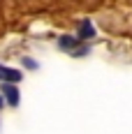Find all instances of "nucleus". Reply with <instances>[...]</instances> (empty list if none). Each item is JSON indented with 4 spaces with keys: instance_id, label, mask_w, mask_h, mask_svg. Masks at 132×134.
<instances>
[{
    "instance_id": "obj_1",
    "label": "nucleus",
    "mask_w": 132,
    "mask_h": 134,
    "mask_svg": "<svg viewBox=\"0 0 132 134\" xmlns=\"http://www.w3.org/2000/svg\"><path fill=\"white\" fill-rule=\"evenodd\" d=\"M58 46H60L63 51H70L72 55L81 49V46H79V40H77V37H70V35H63V37L58 40Z\"/></svg>"
},
{
    "instance_id": "obj_2",
    "label": "nucleus",
    "mask_w": 132,
    "mask_h": 134,
    "mask_svg": "<svg viewBox=\"0 0 132 134\" xmlns=\"http://www.w3.org/2000/svg\"><path fill=\"white\" fill-rule=\"evenodd\" d=\"M2 93H5V99L12 107L19 104V88H16V83H2Z\"/></svg>"
},
{
    "instance_id": "obj_3",
    "label": "nucleus",
    "mask_w": 132,
    "mask_h": 134,
    "mask_svg": "<svg viewBox=\"0 0 132 134\" xmlns=\"http://www.w3.org/2000/svg\"><path fill=\"white\" fill-rule=\"evenodd\" d=\"M91 37H95V28L88 19H83L79 23V40H91Z\"/></svg>"
},
{
    "instance_id": "obj_4",
    "label": "nucleus",
    "mask_w": 132,
    "mask_h": 134,
    "mask_svg": "<svg viewBox=\"0 0 132 134\" xmlns=\"http://www.w3.org/2000/svg\"><path fill=\"white\" fill-rule=\"evenodd\" d=\"M21 76H23V74H21L19 69H12V67H5V69H2V79H5V83H19Z\"/></svg>"
},
{
    "instance_id": "obj_5",
    "label": "nucleus",
    "mask_w": 132,
    "mask_h": 134,
    "mask_svg": "<svg viewBox=\"0 0 132 134\" xmlns=\"http://www.w3.org/2000/svg\"><path fill=\"white\" fill-rule=\"evenodd\" d=\"M23 65H26V67H33V69H35V67H37V63H33L30 58H26V60H23Z\"/></svg>"
},
{
    "instance_id": "obj_6",
    "label": "nucleus",
    "mask_w": 132,
    "mask_h": 134,
    "mask_svg": "<svg viewBox=\"0 0 132 134\" xmlns=\"http://www.w3.org/2000/svg\"><path fill=\"white\" fill-rule=\"evenodd\" d=\"M2 69H5V67H2V65H0V79H2Z\"/></svg>"
},
{
    "instance_id": "obj_7",
    "label": "nucleus",
    "mask_w": 132,
    "mask_h": 134,
    "mask_svg": "<svg viewBox=\"0 0 132 134\" xmlns=\"http://www.w3.org/2000/svg\"><path fill=\"white\" fill-rule=\"evenodd\" d=\"M0 107H2V97H0Z\"/></svg>"
}]
</instances>
